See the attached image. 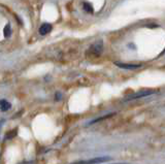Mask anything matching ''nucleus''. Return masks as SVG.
Returning <instances> with one entry per match:
<instances>
[{"label": "nucleus", "instance_id": "6e6552de", "mask_svg": "<svg viewBox=\"0 0 165 164\" xmlns=\"http://www.w3.org/2000/svg\"><path fill=\"white\" fill-rule=\"evenodd\" d=\"M3 32L5 37H10V35H12V26H10V23L6 24V26L4 27Z\"/></svg>", "mask_w": 165, "mask_h": 164}, {"label": "nucleus", "instance_id": "9b49d317", "mask_svg": "<svg viewBox=\"0 0 165 164\" xmlns=\"http://www.w3.org/2000/svg\"><path fill=\"white\" fill-rule=\"evenodd\" d=\"M55 99H56V100H57V101H59L60 99H61V94H60L59 92H58V93L56 94V96H55Z\"/></svg>", "mask_w": 165, "mask_h": 164}, {"label": "nucleus", "instance_id": "f257e3e1", "mask_svg": "<svg viewBox=\"0 0 165 164\" xmlns=\"http://www.w3.org/2000/svg\"><path fill=\"white\" fill-rule=\"evenodd\" d=\"M102 50L103 42L99 40V42H96L90 47V49L88 50V53H90V55L93 56V57H97V56H100V54L102 53Z\"/></svg>", "mask_w": 165, "mask_h": 164}, {"label": "nucleus", "instance_id": "9d476101", "mask_svg": "<svg viewBox=\"0 0 165 164\" xmlns=\"http://www.w3.org/2000/svg\"><path fill=\"white\" fill-rule=\"evenodd\" d=\"M10 134H7L5 136V138H12V137H14V136H16L17 135V129H15V130H12V131H10Z\"/></svg>", "mask_w": 165, "mask_h": 164}, {"label": "nucleus", "instance_id": "1a4fd4ad", "mask_svg": "<svg viewBox=\"0 0 165 164\" xmlns=\"http://www.w3.org/2000/svg\"><path fill=\"white\" fill-rule=\"evenodd\" d=\"M115 114H110V115H107V116H104V117L102 118H100V119H96V120H94V121H92V122H90L89 124H93V123H96V122H99V121H102L104 120V119H107V118H110V117H112V116H114Z\"/></svg>", "mask_w": 165, "mask_h": 164}, {"label": "nucleus", "instance_id": "0eeeda50", "mask_svg": "<svg viewBox=\"0 0 165 164\" xmlns=\"http://www.w3.org/2000/svg\"><path fill=\"white\" fill-rule=\"evenodd\" d=\"M82 6H84V9L86 12H88V14H93L94 8H93L91 3H89V2H84V3H82Z\"/></svg>", "mask_w": 165, "mask_h": 164}, {"label": "nucleus", "instance_id": "f03ea898", "mask_svg": "<svg viewBox=\"0 0 165 164\" xmlns=\"http://www.w3.org/2000/svg\"><path fill=\"white\" fill-rule=\"evenodd\" d=\"M110 159V157H97V158H93L90 160H82V161H77L71 164H98L102 163L105 161H108Z\"/></svg>", "mask_w": 165, "mask_h": 164}, {"label": "nucleus", "instance_id": "20e7f679", "mask_svg": "<svg viewBox=\"0 0 165 164\" xmlns=\"http://www.w3.org/2000/svg\"><path fill=\"white\" fill-rule=\"evenodd\" d=\"M155 91H142V92H137V93L133 94V95H130L128 98H126L125 101L128 100H132V99H137V98H142V97H145V96H149L151 94H154Z\"/></svg>", "mask_w": 165, "mask_h": 164}, {"label": "nucleus", "instance_id": "423d86ee", "mask_svg": "<svg viewBox=\"0 0 165 164\" xmlns=\"http://www.w3.org/2000/svg\"><path fill=\"white\" fill-rule=\"evenodd\" d=\"M0 107H1L2 112H6V111H8V109H12V104H10V102H8L7 100H5V99H2V100L0 101Z\"/></svg>", "mask_w": 165, "mask_h": 164}, {"label": "nucleus", "instance_id": "39448f33", "mask_svg": "<svg viewBox=\"0 0 165 164\" xmlns=\"http://www.w3.org/2000/svg\"><path fill=\"white\" fill-rule=\"evenodd\" d=\"M52 30V25L49 23H45L42 24V25L39 27V30H38V32H39L40 35H47L49 32H51Z\"/></svg>", "mask_w": 165, "mask_h": 164}, {"label": "nucleus", "instance_id": "f8f14e48", "mask_svg": "<svg viewBox=\"0 0 165 164\" xmlns=\"http://www.w3.org/2000/svg\"><path fill=\"white\" fill-rule=\"evenodd\" d=\"M116 164H128V163H116Z\"/></svg>", "mask_w": 165, "mask_h": 164}, {"label": "nucleus", "instance_id": "7ed1b4c3", "mask_svg": "<svg viewBox=\"0 0 165 164\" xmlns=\"http://www.w3.org/2000/svg\"><path fill=\"white\" fill-rule=\"evenodd\" d=\"M115 65H117L118 67L123 68V69H137V68L142 67V64H129V63H122V62H115Z\"/></svg>", "mask_w": 165, "mask_h": 164}]
</instances>
